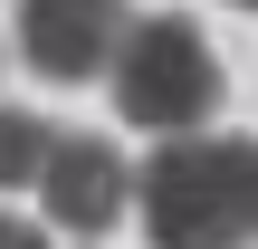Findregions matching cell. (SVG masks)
Instances as JSON below:
<instances>
[{"mask_svg":"<svg viewBox=\"0 0 258 249\" xmlns=\"http://www.w3.org/2000/svg\"><path fill=\"white\" fill-rule=\"evenodd\" d=\"M153 249H249L258 240V134H163L134 173Z\"/></svg>","mask_w":258,"mask_h":249,"instance_id":"6da1fadb","label":"cell"},{"mask_svg":"<svg viewBox=\"0 0 258 249\" xmlns=\"http://www.w3.org/2000/svg\"><path fill=\"white\" fill-rule=\"evenodd\" d=\"M105 86H115V115H124L134 134H153V144H163V134H201V125L220 115V96H230L220 48H211L201 19H182V10H134Z\"/></svg>","mask_w":258,"mask_h":249,"instance_id":"7a4b0ae2","label":"cell"},{"mask_svg":"<svg viewBox=\"0 0 258 249\" xmlns=\"http://www.w3.org/2000/svg\"><path fill=\"white\" fill-rule=\"evenodd\" d=\"M124 0H19V67L29 77H48V86H86V77H105L115 67V48H124Z\"/></svg>","mask_w":258,"mask_h":249,"instance_id":"3957f363","label":"cell"},{"mask_svg":"<svg viewBox=\"0 0 258 249\" xmlns=\"http://www.w3.org/2000/svg\"><path fill=\"white\" fill-rule=\"evenodd\" d=\"M29 192H38L48 230H77V240H96V230H115V221H124V202H134V163H124L105 134H57Z\"/></svg>","mask_w":258,"mask_h":249,"instance_id":"277c9868","label":"cell"},{"mask_svg":"<svg viewBox=\"0 0 258 249\" xmlns=\"http://www.w3.org/2000/svg\"><path fill=\"white\" fill-rule=\"evenodd\" d=\"M48 144H57V125H48V115H29V106H0V202L38 182Z\"/></svg>","mask_w":258,"mask_h":249,"instance_id":"5b68a950","label":"cell"},{"mask_svg":"<svg viewBox=\"0 0 258 249\" xmlns=\"http://www.w3.org/2000/svg\"><path fill=\"white\" fill-rule=\"evenodd\" d=\"M0 249H57V240H48V221H29V211L0 202Z\"/></svg>","mask_w":258,"mask_h":249,"instance_id":"8992f818","label":"cell"},{"mask_svg":"<svg viewBox=\"0 0 258 249\" xmlns=\"http://www.w3.org/2000/svg\"><path fill=\"white\" fill-rule=\"evenodd\" d=\"M239 10H258V0H239Z\"/></svg>","mask_w":258,"mask_h":249,"instance_id":"52a82bcc","label":"cell"}]
</instances>
